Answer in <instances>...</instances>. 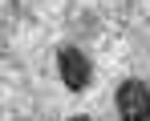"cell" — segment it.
Returning <instances> with one entry per match:
<instances>
[{
    "instance_id": "cell-3",
    "label": "cell",
    "mask_w": 150,
    "mask_h": 121,
    "mask_svg": "<svg viewBox=\"0 0 150 121\" xmlns=\"http://www.w3.org/2000/svg\"><path fill=\"white\" fill-rule=\"evenodd\" d=\"M69 121H89V117H69Z\"/></svg>"
},
{
    "instance_id": "cell-1",
    "label": "cell",
    "mask_w": 150,
    "mask_h": 121,
    "mask_svg": "<svg viewBox=\"0 0 150 121\" xmlns=\"http://www.w3.org/2000/svg\"><path fill=\"white\" fill-rule=\"evenodd\" d=\"M118 117L122 121H150L146 81H122V89H118Z\"/></svg>"
},
{
    "instance_id": "cell-2",
    "label": "cell",
    "mask_w": 150,
    "mask_h": 121,
    "mask_svg": "<svg viewBox=\"0 0 150 121\" xmlns=\"http://www.w3.org/2000/svg\"><path fill=\"white\" fill-rule=\"evenodd\" d=\"M57 73H61V81L69 85V93H81V89L89 85V77H93V65H89V57H85L81 48H61V52H57Z\"/></svg>"
}]
</instances>
